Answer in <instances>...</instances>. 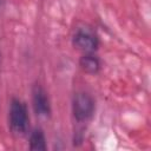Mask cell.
<instances>
[{
    "instance_id": "6da1fadb",
    "label": "cell",
    "mask_w": 151,
    "mask_h": 151,
    "mask_svg": "<svg viewBox=\"0 0 151 151\" xmlns=\"http://www.w3.org/2000/svg\"><path fill=\"white\" fill-rule=\"evenodd\" d=\"M8 125L13 133L22 136L27 132L29 126L28 109L25 101L13 97L8 107Z\"/></svg>"
},
{
    "instance_id": "277c9868",
    "label": "cell",
    "mask_w": 151,
    "mask_h": 151,
    "mask_svg": "<svg viewBox=\"0 0 151 151\" xmlns=\"http://www.w3.org/2000/svg\"><path fill=\"white\" fill-rule=\"evenodd\" d=\"M31 94L34 113L40 118H48L52 113V106L47 91L42 85L34 84L31 88Z\"/></svg>"
},
{
    "instance_id": "3957f363",
    "label": "cell",
    "mask_w": 151,
    "mask_h": 151,
    "mask_svg": "<svg viewBox=\"0 0 151 151\" xmlns=\"http://www.w3.org/2000/svg\"><path fill=\"white\" fill-rule=\"evenodd\" d=\"M72 45L83 53H93L99 47V37L90 26H79L72 34Z\"/></svg>"
},
{
    "instance_id": "5b68a950",
    "label": "cell",
    "mask_w": 151,
    "mask_h": 151,
    "mask_svg": "<svg viewBox=\"0 0 151 151\" xmlns=\"http://www.w3.org/2000/svg\"><path fill=\"white\" fill-rule=\"evenodd\" d=\"M79 66L80 68L87 73V74H97L99 73L101 68V61L100 59L93 53H83V55L79 59Z\"/></svg>"
},
{
    "instance_id": "8992f818",
    "label": "cell",
    "mask_w": 151,
    "mask_h": 151,
    "mask_svg": "<svg viewBox=\"0 0 151 151\" xmlns=\"http://www.w3.org/2000/svg\"><path fill=\"white\" fill-rule=\"evenodd\" d=\"M29 150L33 151H45L47 149L46 136L41 127H35L29 133Z\"/></svg>"
},
{
    "instance_id": "7a4b0ae2",
    "label": "cell",
    "mask_w": 151,
    "mask_h": 151,
    "mask_svg": "<svg viewBox=\"0 0 151 151\" xmlns=\"http://www.w3.org/2000/svg\"><path fill=\"white\" fill-rule=\"evenodd\" d=\"M71 109L74 120L78 124H84L92 119L96 111V101L90 93L78 91L73 94Z\"/></svg>"
}]
</instances>
